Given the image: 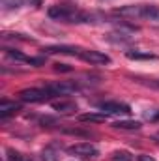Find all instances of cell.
Here are the masks:
<instances>
[{"label": "cell", "instance_id": "cell-7", "mask_svg": "<svg viewBox=\"0 0 159 161\" xmlns=\"http://www.w3.org/2000/svg\"><path fill=\"white\" fill-rule=\"evenodd\" d=\"M43 51H45V54H56V53H60V54L80 56V53H82L84 49H80V47H69V45H54V47H47V49H43Z\"/></svg>", "mask_w": 159, "mask_h": 161}, {"label": "cell", "instance_id": "cell-5", "mask_svg": "<svg viewBox=\"0 0 159 161\" xmlns=\"http://www.w3.org/2000/svg\"><path fill=\"white\" fill-rule=\"evenodd\" d=\"M68 152H69L71 156H80V158H96V156L99 154V150H97L94 144H90V142L73 144V146L68 148Z\"/></svg>", "mask_w": 159, "mask_h": 161}, {"label": "cell", "instance_id": "cell-1", "mask_svg": "<svg viewBox=\"0 0 159 161\" xmlns=\"http://www.w3.org/2000/svg\"><path fill=\"white\" fill-rule=\"evenodd\" d=\"M51 92L47 90V86H41V88H25L19 92V99L23 103H41V101H47L51 99Z\"/></svg>", "mask_w": 159, "mask_h": 161}, {"label": "cell", "instance_id": "cell-26", "mask_svg": "<svg viewBox=\"0 0 159 161\" xmlns=\"http://www.w3.org/2000/svg\"><path fill=\"white\" fill-rule=\"evenodd\" d=\"M30 2V6H41L43 4V0H28Z\"/></svg>", "mask_w": 159, "mask_h": 161}, {"label": "cell", "instance_id": "cell-27", "mask_svg": "<svg viewBox=\"0 0 159 161\" xmlns=\"http://www.w3.org/2000/svg\"><path fill=\"white\" fill-rule=\"evenodd\" d=\"M152 139H154V141H157V142H159V131H157V133H154V137H152Z\"/></svg>", "mask_w": 159, "mask_h": 161}, {"label": "cell", "instance_id": "cell-4", "mask_svg": "<svg viewBox=\"0 0 159 161\" xmlns=\"http://www.w3.org/2000/svg\"><path fill=\"white\" fill-rule=\"evenodd\" d=\"M114 15H120L123 19H144V4L122 6L118 9H114Z\"/></svg>", "mask_w": 159, "mask_h": 161}, {"label": "cell", "instance_id": "cell-23", "mask_svg": "<svg viewBox=\"0 0 159 161\" xmlns=\"http://www.w3.org/2000/svg\"><path fill=\"white\" fill-rule=\"evenodd\" d=\"M54 69H56V71H66V73L71 71V68H69L68 64H54Z\"/></svg>", "mask_w": 159, "mask_h": 161}, {"label": "cell", "instance_id": "cell-3", "mask_svg": "<svg viewBox=\"0 0 159 161\" xmlns=\"http://www.w3.org/2000/svg\"><path fill=\"white\" fill-rule=\"evenodd\" d=\"M47 90L51 92V96H69L73 92L79 90V84L77 82H71V80H60V82H49L45 84Z\"/></svg>", "mask_w": 159, "mask_h": 161}, {"label": "cell", "instance_id": "cell-24", "mask_svg": "<svg viewBox=\"0 0 159 161\" xmlns=\"http://www.w3.org/2000/svg\"><path fill=\"white\" fill-rule=\"evenodd\" d=\"M146 86H150V88H156V90H159V79H150L148 82H144Z\"/></svg>", "mask_w": 159, "mask_h": 161}, {"label": "cell", "instance_id": "cell-25", "mask_svg": "<svg viewBox=\"0 0 159 161\" xmlns=\"http://www.w3.org/2000/svg\"><path fill=\"white\" fill-rule=\"evenodd\" d=\"M137 161H156L152 156H148V154H140L139 158H137Z\"/></svg>", "mask_w": 159, "mask_h": 161}, {"label": "cell", "instance_id": "cell-16", "mask_svg": "<svg viewBox=\"0 0 159 161\" xmlns=\"http://www.w3.org/2000/svg\"><path fill=\"white\" fill-rule=\"evenodd\" d=\"M111 161H133V156L127 150H116L111 156Z\"/></svg>", "mask_w": 159, "mask_h": 161}, {"label": "cell", "instance_id": "cell-18", "mask_svg": "<svg viewBox=\"0 0 159 161\" xmlns=\"http://www.w3.org/2000/svg\"><path fill=\"white\" fill-rule=\"evenodd\" d=\"M6 51V54L9 56V58H13V60H17V62H26L28 60V56H25L21 51H17V49H4Z\"/></svg>", "mask_w": 159, "mask_h": 161}, {"label": "cell", "instance_id": "cell-22", "mask_svg": "<svg viewBox=\"0 0 159 161\" xmlns=\"http://www.w3.org/2000/svg\"><path fill=\"white\" fill-rule=\"evenodd\" d=\"M144 118L150 120V122H157L159 120V111H150V113H146Z\"/></svg>", "mask_w": 159, "mask_h": 161}, {"label": "cell", "instance_id": "cell-11", "mask_svg": "<svg viewBox=\"0 0 159 161\" xmlns=\"http://www.w3.org/2000/svg\"><path fill=\"white\" fill-rule=\"evenodd\" d=\"M114 129H122V131H137L142 127V124L137 120H118L112 124Z\"/></svg>", "mask_w": 159, "mask_h": 161}, {"label": "cell", "instance_id": "cell-6", "mask_svg": "<svg viewBox=\"0 0 159 161\" xmlns=\"http://www.w3.org/2000/svg\"><path fill=\"white\" fill-rule=\"evenodd\" d=\"M80 60L88 62V64H94V66H101V64H111V56H107L105 53H99V51H82L79 56Z\"/></svg>", "mask_w": 159, "mask_h": 161}, {"label": "cell", "instance_id": "cell-20", "mask_svg": "<svg viewBox=\"0 0 159 161\" xmlns=\"http://www.w3.org/2000/svg\"><path fill=\"white\" fill-rule=\"evenodd\" d=\"M64 133H69V135H79V137H90V135H92L90 131L77 129V127H64Z\"/></svg>", "mask_w": 159, "mask_h": 161}, {"label": "cell", "instance_id": "cell-2", "mask_svg": "<svg viewBox=\"0 0 159 161\" xmlns=\"http://www.w3.org/2000/svg\"><path fill=\"white\" fill-rule=\"evenodd\" d=\"M97 107L103 114H114V116H129L131 114V107L127 103H120V101H103Z\"/></svg>", "mask_w": 159, "mask_h": 161}, {"label": "cell", "instance_id": "cell-21", "mask_svg": "<svg viewBox=\"0 0 159 161\" xmlns=\"http://www.w3.org/2000/svg\"><path fill=\"white\" fill-rule=\"evenodd\" d=\"M26 64L34 66V68H40V66H45V56H36V58H28Z\"/></svg>", "mask_w": 159, "mask_h": 161}, {"label": "cell", "instance_id": "cell-9", "mask_svg": "<svg viewBox=\"0 0 159 161\" xmlns=\"http://www.w3.org/2000/svg\"><path fill=\"white\" fill-rule=\"evenodd\" d=\"M52 111H56L58 114H73L77 113V103L69 99H60L52 103Z\"/></svg>", "mask_w": 159, "mask_h": 161}, {"label": "cell", "instance_id": "cell-17", "mask_svg": "<svg viewBox=\"0 0 159 161\" xmlns=\"http://www.w3.org/2000/svg\"><path fill=\"white\" fill-rule=\"evenodd\" d=\"M8 161H32L30 158H26L25 154H21V152H15L13 148H8Z\"/></svg>", "mask_w": 159, "mask_h": 161}, {"label": "cell", "instance_id": "cell-12", "mask_svg": "<svg viewBox=\"0 0 159 161\" xmlns=\"http://www.w3.org/2000/svg\"><path fill=\"white\" fill-rule=\"evenodd\" d=\"M80 122H94V124H101L107 120V114H97V113H88V114H80Z\"/></svg>", "mask_w": 159, "mask_h": 161}, {"label": "cell", "instance_id": "cell-8", "mask_svg": "<svg viewBox=\"0 0 159 161\" xmlns=\"http://www.w3.org/2000/svg\"><path fill=\"white\" fill-rule=\"evenodd\" d=\"M21 109H23V105H21V103L2 99V101H0V118H2V120H6V118L13 116L15 113H19Z\"/></svg>", "mask_w": 159, "mask_h": 161}, {"label": "cell", "instance_id": "cell-13", "mask_svg": "<svg viewBox=\"0 0 159 161\" xmlns=\"http://www.w3.org/2000/svg\"><path fill=\"white\" fill-rule=\"evenodd\" d=\"M107 40L112 41V43H127V41H131V36H127L125 32H112V34H107Z\"/></svg>", "mask_w": 159, "mask_h": 161}, {"label": "cell", "instance_id": "cell-19", "mask_svg": "<svg viewBox=\"0 0 159 161\" xmlns=\"http://www.w3.org/2000/svg\"><path fill=\"white\" fill-rule=\"evenodd\" d=\"M25 2H28V0H2V8L4 9H17Z\"/></svg>", "mask_w": 159, "mask_h": 161}, {"label": "cell", "instance_id": "cell-10", "mask_svg": "<svg viewBox=\"0 0 159 161\" xmlns=\"http://www.w3.org/2000/svg\"><path fill=\"white\" fill-rule=\"evenodd\" d=\"M125 58H129V60H157V56H156L154 53H148V51H139V49L125 51Z\"/></svg>", "mask_w": 159, "mask_h": 161}, {"label": "cell", "instance_id": "cell-15", "mask_svg": "<svg viewBox=\"0 0 159 161\" xmlns=\"http://www.w3.org/2000/svg\"><path fill=\"white\" fill-rule=\"evenodd\" d=\"M41 159L43 161H58L60 158H58V152H56L52 146H47V148L41 152Z\"/></svg>", "mask_w": 159, "mask_h": 161}, {"label": "cell", "instance_id": "cell-14", "mask_svg": "<svg viewBox=\"0 0 159 161\" xmlns=\"http://www.w3.org/2000/svg\"><path fill=\"white\" fill-rule=\"evenodd\" d=\"M144 19L159 21V6H146L144 4Z\"/></svg>", "mask_w": 159, "mask_h": 161}]
</instances>
